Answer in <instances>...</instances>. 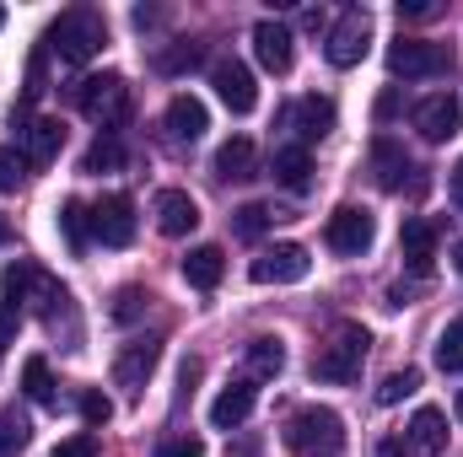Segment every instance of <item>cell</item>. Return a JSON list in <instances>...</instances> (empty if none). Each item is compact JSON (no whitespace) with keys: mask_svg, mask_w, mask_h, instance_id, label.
<instances>
[{"mask_svg":"<svg viewBox=\"0 0 463 457\" xmlns=\"http://www.w3.org/2000/svg\"><path fill=\"white\" fill-rule=\"evenodd\" d=\"M458 420H463V393H458Z\"/></svg>","mask_w":463,"mask_h":457,"instance_id":"cell-45","label":"cell"},{"mask_svg":"<svg viewBox=\"0 0 463 457\" xmlns=\"http://www.w3.org/2000/svg\"><path fill=\"white\" fill-rule=\"evenodd\" d=\"M27 442H33V425H27V415H22V409H0V457L27 452Z\"/></svg>","mask_w":463,"mask_h":457,"instance_id":"cell-28","label":"cell"},{"mask_svg":"<svg viewBox=\"0 0 463 457\" xmlns=\"http://www.w3.org/2000/svg\"><path fill=\"white\" fill-rule=\"evenodd\" d=\"M366 350H372V334H366L361 323H335L329 344L313 355V377H318V382H340V387H345V382L361 377Z\"/></svg>","mask_w":463,"mask_h":457,"instance_id":"cell-3","label":"cell"},{"mask_svg":"<svg viewBox=\"0 0 463 457\" xmlns=\"http://www.w3.org/2000/svg\"><path fill=\"white\" fill-rule=\"evenodd\" d=\"M324 242H329L340 258H361V253H372V242H377V216L361 210V205H340V210L329 216V227H324Z\"/></svg>","mask_w":463,"mask_h":457,"instance_id":"cell-7","label":"cell"},{"mask_svg":"<svg viewBox=\"0 0 463 457\" xmlns=\"http://www.w3.org/2000/svg\"><path fill=\"white\" fill-rule=\"evenodd\" d=\"M404 457H442L448 452V415L442 409H415V420L404 425Z\"/></svg>","mask_w":463,"mask_h":457,"instance_id":"cell-13","label":"cell"},{"mask_svg":"<svg viewBox=\"0 0 463 457\" xmlns=\"http://www.w3.org/2000/svg\"><path fill=\"white\" fill-rule=\"evenodd\" d=\"M372 173H377V189H388V194H404V173H415L410 167V156H404V145H393V140H372ZM415 189V183H410Z\"/></svg>","mask_w":463,"mask_h":457,"instance_id":"cell-18","label":"cell"},{"mask_svg":"<svg viewBox=\"0 0 463 457\" xmlns=\"http://www.w3.org/2000/svg\"><path fill=\"white\" fill-rule=\"evenodd\" d=\"M146 307H151V296H146L140 285H118V291H114V307H109V318H114V323H135Z\"/></svg>","mask_w":463,"mask_h":457,"instance_id":"cell-34","label":"cell"},{"mask_svg":"<svg viewBox=\"0 0 463 457\" xmlns=\"http://www.w3.org/2000/svg\"><path fill=\"white\" fill-rule=\"evenodd\" d=\"M156 457H205V442L200 436H178V442H162Z\"/></svg>","mask_w":463,"mask_h":457,"instance_id":"cell-38","label":"cell"},{"mask_svg":"<svg viewBox=\"0 0 463 457\" xmlns=\"http://www.w3.org/2000/svg\"><path fill=\"white\" fill-rule=\"evenodd\" d=\"M211 129V114H205V103L194 98V92H178L173 103H167V135L173 140H200Z\"/></svg>","mask_w":463,"mask_h":457,"instance_id":"cell-21","label":"cell"},{"mask_svg":"<svg viewBox=\"0 0 463 457\" xmlns=\"http://www.w3.org/2000/svg\"><path fill=\"white\" fill-rule=\"evenodd\" d=\"M253 167H259V151H253L248 135H232L227 145L216 151V178H222V183H248Z\"/></svg>","mask_w":463,"mask_h":457,"instance_id":"cell-23","label":"cell"},{"mask_svg":"<svg viewBox=\"0 0 463 457\" xmlns=\"http://www.w3.org/2000/svg\"><path fill=\"white\" fill-rule=\"evenodd\" d=\"M27 151H16V145H0V194H16L22 183H27Z\"/></svg>","mask_w":463,"mask_h":457,"instance_id":"cell-31","label":"cell"},{"mask_svg":"<svg viewBox=\"0 0 463 457\" xmlns=\"http://www.w3.org/2000/svg\"><path fill=\"white\" fill-rule=\"evenodd\" d=\"M388 70L404 81H426V76H448L453 70V49L431 43V38H399L388 49Z\"/></svg>","mask_w":463,"mask_h":457,"instance_id":"cell-5","label":"cell"},{"mask_svg":"<svg viewBox=\"0 0 463 457\" xmlns=\"http://www.w3.org/2000/svg\"><path fill=\"white\" fill-rule=\"evenodd\" d=\"M280 442L291 447L297 457H345V420L324 404H307L286 420Z\"/></svg>","mask_w":463,"mask_h":457,"instance_id":"cell-2","label":"cell"},{"mask_svg":"<svg viewBox=\"0 0 463 457\" xmlns=\"http://www.w3.org/2000/svg\"><path fill=\"white\" fill-rule=\"evenodd\" d=\"M307 269H313V258L302 242H275L248 264L253 285H297V280H307Z\"/></svg>","mask_w":463,"mask_h":457,"instance_id":"cell-8","label":"cell"},{"mask_svg":"<svg viewBox=\"0 0 463 457\" xmlns=\"http://www.w3.org/2000/svg\"><path fill=\"white\" fill-rule=\"evenodd\" d=\"M275 183H286V189H307L313 183V156H307V145H280L275 151Z\"/></svg>","mask_w":463,"mask_h":457,"instance_id":"cell-24","label":"cell"},{"mask_svg":"<svg viewBox=\"0 0 463 457\" xmlns=\"http://www.w3.org/2000/svg\"><path fill=\"white\" fill-rule=\"evenodd\" d=\"M269 210L264 205H242V210H232V237H242V242H259L264 231H269Z\"/></svg>","mask_w":463,"mask_h":457,"instance_id":"cell-32","label":"cell"},{"mask_svg":"<svg viewBox=\"0 0 463 457\" xmlns=\"http://www.w3.org/2000/svg\"><path fill=\"white\" fill-rule=\"evenodd\" d=\"M151 210H156V231H162V237H189V231L200 227V205H194L184 189H162Z\"/></svg>","mask_w":463,"mask_h":457,"instance_id":"cell-16","label":"cell"},{"mask_svg":"<svg viewBox=\"0 0 463 457\" xmlns=\"http://www.w3.org/2000/svg\"><path fill=\"white\" fill-rule=\"evenodd\" d=\"M437 366H442V371H463V318L442 329V340H437Z\"/></svg>","mask_w":463,"mask_h":457,"instance_id":"cell-35","label":"cell"},{"mask_svg":"<svg viewBox=\"0 0 463 457\" xmlns=\"http://www.w3.org/2000/svg\"><path fill=\"white\" fill-rule=\"evenodd\" d=\"M453 253H458V258H453V264H458V275H463V237H458V247H453Z\"/></svg>","mask_w":463,"mask_h":457,"instance_id":"cell-43","label":"cell"},{"mask_svg":"<svg viewBox=\"0 0 463 457\" xmlns=\"http://www.w3.org/2000/svg\"><path fill=\"white\" fill-rule=\"evenodd\" d=\"M22 393H27L33 404H54V377H49V360H43V355H33V360L22 366Z\"/></svg>","mask_w":463,"mask_h":457,"instance_id":"cell-29","label":"cell"},{"mask_svg":"<svg viewBox=\"0 0 463 457\" xmlns=\"http://www.w3.org/2000/svg\"><path fill=\"white\" fill-rule=\"evenodd\" d=\"M253 398H259L253 377H237V382H227V387L216 393V404H211V425H216V431H237V425L253 415Z\"/></svg>","mask_w":463,"mask_h":457,"instance_id":"cell-15","label":"cell"},{"mask_svg":"<svg viewBox=\"0 0 463 457\" xmlns=\"http://www.w3.org/2000/svg\"><path fill=\"white\" fill-rule=\"evenodd\" d=\"M71 103H76L81 114L92 118L98 129H109V135H114V124H124V118H129V81H124L118 70L87 76V81H76Z\"/></svg>","mask_w":463,"mask_h":457,"instance_id":"cell-4","label":"cell"},{"mask_svg":"<svg viewBox=\"0 0 463 457\" xmlns=\"http://www.w3.org/2000/svg\"><path fill=\"white\" fill-rule=\"evenodd\" d=\"M415 387H420V371H415V366H404V371H388V377H383V387H377V404H404Z\"/></svg>","mask_w":463,"mask_h":457,"instance_id":"cell-33","label":"cell"},{"mask_svg":"<svg viewBox=\"0 0 463 457\" xmlns=\"http://www.w3.org/2000/svg\"><path fill=\"white\" fill-rule=\"evenodd\" d=\"M399 247H404V264H410L415 275H431V258H437V227H431L426 216H410V221L399 227Z\"/></svg>","mask_w":463,"mask_h":457,"instance_id":"cell-17","label":"cell"},{"mask_svg":"<svg viewBox=\"0 0 463 457\" xmlns=\"http://www.w3.org/2000/svg\"><path fill=\"white\" fill-rule=\"evenodd\" d=\"M0 242H11V227H5V216H0Z\"/></svg>","mask_w":463,"mask_h":457,"instance_id":"cell-44","label":"cell"},{"mask_svg":"<svg viewBox=\"0 0 463 457\" xmlns=\"http://www.w3.org/2000/svg\"><path fill=\"white\" fill-rule=\"evenodd\" d=\"M211 81H216V98L227 103L232 114H253L259 108V87H253V70L242 60H216Z\"/></svg>","mask_w":463,"mask_h":457,"instance_id":"cell-11","label":"cell"},{"mask_svg":"<svg viewBox=\"0 0 463 457\" xmlns=\"http://www.w3.org/2000/svg\"><path fill=\"white\" fill-rule=\"evenodd\" d=\"M415 129H420V140H431V145L453 140L463 129V103L453 92H431L426 103H415Z\"/></svg>","mask_w":463,"mask_h":457,"instance_id":"cell-10","label":"cell"},{"mask_svg":"<svg viewBox=\"0 0 463 457\" xmlns=\"http://www.w3.org/2000/svg\"><path fill=\"white\" fill-rule=\"evenodd\" d=\"M448 183H453V200L463 205V156H458V167H453V178H448Z\"/></svg>","mask_w":463,"mask_h":457,"instance_id":"cell-42","label":"cell"},{"mask_svg":"<svg viewBox=\"0 0 463 457\" xmlns=\"http://www.w3.org/2000/svg\"><path fill=\"white\" fill-rule=\"evenodd\" d=\"M366 49H372V11L350 5L345 16H340V22L329 27L324 60H329L335 70H350V65H361V60H366Z\"/></svg>","mask_w":463,"mask_h":457,"instance_id":"cell-6","label":"cell"},{"mask_svg":"<svg viewBox=\"0 0 463 457\" xmlns=\"http://www.w3.org/2000/svg\"><path fill=\"white\" fill-rule=\"evenodd\" d=\"M22 145H27V162H33V167H49V162L65 151V124H60V118H33V124L22 129Z\"/></svg>","mask_w":463,"mask_h":457,"instance_id":"cell-20","label":"cell"},{"mask_svg":"<svg viewBox=\"0 0 463 457\" xmlns=\"http://www.w3.org/2000/svg\"><path fill=\"white\" fill-rule=\"evenodd\" d=\"M81 420H87V431H103V425L114 420V404H109L103 387H87V393H81Z\"/></svg>","mask_w":463,"mask_h":457,"instance_id":"cell-36","label":"cell"},{"mask_svg":"<svg viewBox=\"0 0 463 457\" xmlns=\"http://www.w3.org/2000/svg\"><path fill=\"white\" fill-rule=\"evenodd\" d=\"M248 371H253V382H259V377H280V371H286V344L275 340V334L248 340Z\"/></svg>","mask_w":463,"mask_h":457,"instance_id":"cell-25","label":"cell"},{"mask_svg":"<svg viewBox=\"0 0 463 457\" xmlns=\"http://www.w3.org/2000/svg\"><path fill=\"white\" fill-rule=\"evenodd\" d=\"M222 275H227V253H222L216 242L189 247V258H184V280H189L194 291H216V285H222Z\"/></svg>","mask_w":463,"mask_h":457,"instance_id":"cell-22","label":"cell"},{"mask_svg":"<svg viewBox=\"0 0 463 457\" xmlns=\"http://www.w3.org/2000/svg\"><path fill=\"white\" fill-rule=\"evenodd\" d=\"M291 124H297V135H302V145H313V140H324L329 129H335V98H302V103H291Z\"/></svg>","mask_w":463,"mask_h":457,"instance_id":"cell-19","label":"cell"},{"mask_svg":"<svg viewBox=\"0 0 463 457\" xmlns=\"http://www.w3.org/2000/svg\"><path fill=\"white\" fill-rule=\"evenodd\" d=\"M60 231H65V242L81 253V247L92 242V210H87L81 200H65V205H60Z\"/></svg>","mask_w":463,"mask_h":457,"instance_id":"cell-27","label":"cell"},{"mask_svg":"<svg viewBox=\"0 0 463 457\" xmlns=\"http://www.w3.org/2000/svg\"><path fill=\"white\" fill-rule=\"evenodd\" d=\"M103 43H109V22H103V11H92V5L60 11V16L49 22V38H43V49H54L65 65H87L92 54H103Z\"/></svg>","mask_w":463,"mask_h":457,"instance_id":"cell-1","label":"cell"},{"mask_svg":"<svg viewBox=\"0 0 463 457\" xmlns=\"http://www.w3.org/2000/svg\"><path fill=\"white\" fill-rule=\"evenodd\" d=\"M253 54H259V65H264L269 76H286L291 60H297V38H291V27H280V22H259V27H253Z\"/></svg>","mask_w":463,"mask_h":457,"instance_id":"cell-14","label":"cell"},{"mask_svg":"<svg viewBox=\"0 0 463 457\" xmlns=\"http://www.w3.org/2000/svg\"><path fill=\"white\" fill-rule=\"evenodd\" d=\"M0 27H5V11H0Z\"/></svg>","mask_w":463,"mask_h":457,"instance_id":"cell-46","label":"cell"},{"mask_svg":"<svg viewBox=\"0 0 463 457\" xmlns=\"http://www.w3.org/2000/svg\"><path fill=\"white\" fill-rule=\"evenodd\" d=\"M92 237L103 247H129L135 242V200L129 194H103L92 205Z\"/></svg>","mask_w":463,"mask_h":457,"instance_id":"cell-9","label":"cell"},{"mask_svg":"<svg viewBox=\"0 0 463 457\" xmlns=\"http://www.w3.org/2000/svg\"><path fill=\"white\" fill-rule=\"evenodd\" d=\"M399 114V92H383V98H377V118H393Z\"/></svg>","mask_w":463,"mask_h":457,"instance_id":"cell-41","label":"cell"},{"mask_svg":"<svg viewBox=\"0 0 463 457\" xmlns=\"http://www.w3.org/2000/svg\"><path fill=\"white\" fill-rule=\"evenodd\" d=\"M16 323H22V312H0V355H5V344L16 340Z\"/></svg>","mask_w":463,"mask_h":457,"instance_id":"cell-40","label":"cell"},{"mask_svg":"<svg viewBox=\"0 0 463 457\" xmlns=\"http://www.w3.org/2000/svg\"><path fill=\"white\" fill-rule=\"evenodd\" d=\"M156 360H162V340H135V344H124V350H118V360H114V382L129 393V398H140V387L151 382Z\"/></svg>","mask_w":463,"mask_h":457,"instance_id":"cell-12","label":"cell"},{"mask_svg":"<svg viewBox=\"0 0 463 457\" xmlns=\"http://www.w3.org/2000/svg\"><path fill=\"white\" fill-rule=\"evenodd\" d=\"M49 457H98V436L92 431H81V436H71V442H60Z\"/></svg>","mask_w":463,"mask_h":457,"instance_id":"cell-37","label":"cell"},{"mask_svg":"<svg viewBox=\"0 0 463 457\" xmlns=\"http://www.w3.org/2000/svg\"><path fill=\"white\" fill-rule=\"evenodd\" d=\"M399 16H410V22H426V16H437V5H431V0H399Z\"/></svg>","mask_w":463,"mask_h":457,"instance_id":"cell-39","label":"cell"},{"mask_svg":"<svg viewBox=\"0 0 463 457\" xmlns=\"http://www.w3.org/2000/svg\"><path fill=\"white\" fill-rule=\"evenodd\" d=\"M200 60H205V43H194V38H189V43L178 38L173 49H156V54H151V65H156L162 76H184V70H194Z\"/></svg>","mask_w":463,"mask_h":457,"instance_id":"cell-26","label":"cell"},{"mask_svg":"<svg viewBox=\"0 0 463 457\" xmlns=\"http://www.w3.org/2000/svg\"><path fill=\"white\" fill-rule=\"evenodd\" d=\"M114 167H124V145H118V135H98L92 151L81 156V173H114Z\"/></svg>","mask_w":463,"mask_h":457,"instance_id":"cell-30","label":"cell"}]
</instances>
